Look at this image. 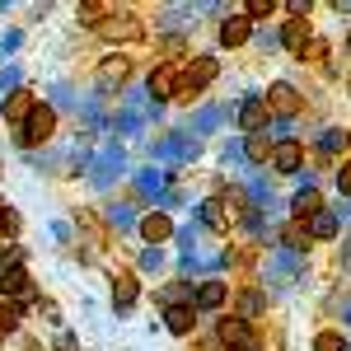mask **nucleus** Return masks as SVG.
<instances>
[{"label":"nucleus","instance_id":"1","mask_svg":"<svg viewBox=\"0 0 351 351\" xmlns=\"http://www.w3.org/2000/svg\"><path fill=\"white\" fill-rule=\"evenodd\" d=\"M52 132H56V112L47 108V104H38L33 117L24 122V136H19V141H24V145H43V141H52Z\"/></svg>","mask_w":351,"mask_h":351},{"label":"nucleus","instance_id":"2","mask_svg":"<svg viewBox=\"0 0 351 351\" xmlns=\"http://www.w3.org/2000/svg\"><path fill=\"white\" fill-rule=\"evenodd\" d=\"M0 295H5V300L33 295V276H28L24 267H5V271H0Z\"/></svg>","mask_w":351,"mask_h":351},{"label":"nucleus","instance_id":"3","mask_svg":"<svg viewBox=\"0 0 351 351\" xmlns=\"http://www.w3.org/2000/svg\"><path fill=\"white\" fill-rule=\"evenodd\" d=\"M33 108H38V104H33V94H28V89H10V94H5V104H0V112L10 117V127H14V122H28Z\"/></svg>","mask_w":351,"mask_h":351},{"label":"nucleus","instance_id":"4","mask_svg":"<svg viewBox=\"0 0 351 351\" xmlns=\"http://www.w3.org/2000/svg\"><path fill=\"white\" fill-rule=\"evenodd\" d=\"M300 164H304V145H300V141H281V145L271 150V169H276V173H295Z\"/></svg>","mask_w":351,"mask_h":351},{"label":"nucleus","instance_id":"5","mask_svg":"<svg viewBox=\"0 0 351 351\" xmlns=\"http://www.w3.org/2000/svg\"><path fill=\"white\" fill-rule=\"evenodd\" d=\"M300 104H304V99H300L295 84H271L267 89V108L271 112H286V117H291V112H300Z\"/></svg>","mask_w":351,"mask_h":351},{"label":"nucleus","instance_id":"6","mask_svg":"<svg viewBox=\"0 0 351 351\" xmlns=\"http://www.w3.org/2000/svg\"><path fill=\"white\" fill-rule=\"evenodd\" d=\"M211 80H216V61L211 56H192L188 71H183V84L188 89H202V84H211Z\"/></svg>","mask_w":351,"mask_h":351},{"label":"nucleus","instance_id":"7","mask_svg":"<svg viewBox=\"0 0 351 351\" xmlns=\"http://www.w3.org/2000/svg\"><path fill=\"white\" fill-rule=\"evenodd\" d=\"M216 337H220V347H253V328L243 319H225Z\"/></svg>","mask_w":351,"mask_h":351},{"label":"nucleus","instance_id":"8","mask_svg":"<svg viewBox=\"0 0 351 351\" xmlns=\"http://www.w3.org/2000/svg\"><path fill=\"white\" fill-rule=\"evenodd\" d=\"M169 234H173V220L164 216V211H150V216L141 220V239L145 243H164Z\"/></svg>","mask_w":351,"mask_h":351},{"label":"nucleus","instance_id":"9","mask_svg":"<svg viewBox=\"0 0 351 351\" xmlns=\"http://www.w3.org/2000/svg\"><path fill=\"white\" fill-rule=\"evenodd\" d=\"M164 324H169V332L188 337L192 328H197V309L192 304H173V309H164Z\"/></svg>","mask_w":351,"mask_h":351},{"label":"nucleus","instance_id":"10","mask_svg":"<svg viewBox=\"0 0 351 351\" xmlns=\"http://www.w3.org/2000/svg\"><path fill=\"white\" fill-rule=\"evenodd\" d=\"M291 211H295V220H314V216H324V197H319V188H304V192H295Z\"/></svg>","mask_w":351,"mask_h":351},{"label":"nucleus","instance_id":"11","mask_svg":"<svg viewBox=\"0 0 351 351\" xmlns=\"http://www.w3.org/2000/svg\"><path fill=\"white\" fill-rule=\"evenodd\" d=\"M248 33H253L248 14H234V19L220 24V43H225V47H239V43H248Z\"/></svg>","mask_w":351,"mask_h":351},{"label":"nucleus","instance_id":"12","mask_svg":"<svg viewBox=\"0 0 351 351\" xmlns=\"http://www.w3.org/2000/svg\"><path fill=\"white\" fill-rule=\"evenodd\" d=\"M281 43H286V47H291V52L295 56H304V47H309V24H304V19H291V24L281 28Z\"/></svg>","mask_w":351,"mask_h":351},{"label":"nucleus","instance_id":"13","mask_svg":"<svg viewBox=\"0 0 351 351\" xmlns=\"http://www.w3.org/2000/svg\"><path fill=\"white\" fill-rule=\"evenodd\" d=\"M173 94H178V75H173V66H160L150 75V99H173Z\"/></svg>","mask_w":351,"mask_h":351},{"label":"nucleus","instance_id":"14","mask_svg":"<svg viewBox=\"0 0 351 351\" xmlns=\"http://www.w3.org/2000/svg\"><path fill=\"white\" fill-rule=\"evenodd\" d=\"M267 117H271V108H267V104H243V108H239V127H243V132H253V136H258L263 127H267Z\"/></svg>","mask_w":351,"mask_h":351},{"label":"nucleus","instance_id":"15","mask_svg":"<svg viewBox=\"0 0 351 351\" xmlns=\"http://www.w3.org/2000/svg\"><path fill=\"white\" fill-rule=\"evenodd\" d=\"M136 295H141V281H136L132 271H122V276L112 281V300H117V309H127Z\"/></svg>","mask_w":351,"mask_h":351},{"label":"nucleus","instance_id":"16","mask_svg":"<svg viewBox=\"0 0 351 351\" xmlns=\"http://www.w3.org/2000/svg\"><path fill=\"white\" fill-rule=\"evenodd\" d=\"M155 295H160L164 309H173V304H188L192 286H183V281H169V286H160V291H155Z\"/></svg>","mask_w":351,"mask_h":351},{"label":"nucleus","instance_id":"17","mask_svg":"<svg viewBox=\"0 0 351 351\" xmlns=\"http://www.w3.org/2000/svg\"><path fill=\"white\" fill-rule=\"evenodd\" d=\"M99 33H108V38H141V28H136L132 14H127V19H122V14H117V19H104Z\"/></svg>","mask_w":351,"mask_h":351},{"label":"nucleus","instance_id":"18","mask_svg":"<svg viewBox=\"0 0 351 351\" xmlns=\"http://www.w3.org/2000/svg\"><path fill=\"white\" fill-rule=\"evenodd\" d=\"M271 150H276V145H271L267 136H248V145H243V155L253 164H271Z\"/></svg>","mask_w":351,"mask_h":351},{"label":"nucleus","instance_id":"19","mask_svg":"<svg viewBox=\"0 0 351 351\" xmlns=\"http://www.w3.org/2000/svg\"><path fill=\"white\" fill-rule=\"evenodd\" d=\"M225 295H230V291H225L220 281H206V286H197V304H202V309H216V304H225Z\"/></svg>","mask_w":351,"mask_h":351},{"label":"nucleus","instance_id":"20","mask_svg":"<svg viewBox=\"0 0 351 351\" xmlns=\"http://www.w3.org/2000/svg\"><path fill=\"white\" fill-rule=\"evenodd\" d=\"M19 314H24V309H19V300H5V304H0V337L19 328Z\"/></svg>","mask_w":351,"mask_h":351},{"label":"nucleus","instance_id":"21","mask_svg":"<svg viewBox=\"0 0 351 351\" xmlns=\"http://www.w3.org/2000/svg\"><path fill=\"white\" fill-rule=\"evenodd\" d=\"M314 351H347V337H342L337 328H324V332L314 337Z\"/></svg>","mask_w":351,"mask_h":351},{"label":"nucleus","instance_id":"22","mask_svg":"<svg viewBox=\"0 0 351 351\" xmlns=\"http://www.w3.org/2000/svg\"><path fill=\"white\" fill-rule=\"evenodd\" d=\"M104 75H108V80H127V75H132V56H108V61H104Z\"/></svg>","mask_w":351,"mask_h":351},{"label":"nucleus","instance_id":"23","mask_svg":"<svg viewBox=\"0 0 351 351\" xmlns=\"http://www.w3.org/2000/svg\"><path fill=\"white\" fill-rule=\"evenodd\" d=\"M202 216H206V225H211V230H225V202H220V197H211V202L202 206Z\"/></svg>","mask_w":351,"mask_h":351},{"label":"nucleus","instance_id":"24","mask_svg":"<svg viewBox=\"0 0 351 351\" xmlns=\"http://www.w3.org/2000/svg\"><path fill=\"white\" fill-rule=\"evenodd\" d=\"M309 225H314V230H309L314 239H332V234H337V220L332 216H319V220H309Z\"/></svg>","mask_w":351,"mask_h":351},{"label":"nucleus","instance_id":"25","mask_svg":"<svg viewBox=\"0 0 351 351\" xmlns=\"http://www.w3.org/2000/svg\"><path fill=\"white\" fill-rule=\"evenodd\" d=\"M286 239L295 243V248H309V243H314V234H309V230H304V225L295 220V225H286Z\"/></svg>","mask_w":351,"mask_h":351},{"label":"nucleus","instance_id":"26","mask_svg":"<svg viewBox=\"0 0 351 351\" xmlns=\"http://www.w3.org/2000/svg\"><path fill=\"white\" fill-rule=\"evenodd\" d=\"M271 10H276L271 0H248V5H243V14H248V19H267Z\"/></svg>","mask_w":351,"mask_h":351},{"label":"nucleus","instance_id":"27","mask_svg":"<svg viewBox=\"0 0 351 351\" xmlns=\"http://www.w3.org/2000/svg\"><path fill=\"white\" fill-rule=\"evenodd\" d=\"M104 14H108V5H80V19H84V24H104Z\"/></svg>","mask_w":351,"mask_h":351},{"label":"nucleus","instance_id":"28","mask_svg":"<svg viewBox=\"0 0 351 351\" xmlns=\"http://www.w3.org/2000/svg\"><path fill=\"white\" fill-rule=\"evenodd\" d=\"M258 309H263V295H253V291L239 295V314H258Z\"/></svg>","mask_w":351,"mask_h":351},{"label":"nucleus","instance_id":"29","mask_svg":"<svg viewBox=\"0 0 351 351\" xmlns=\"http://www.w3.org/2000/svg\"><path fill=\"white\" fill-rule=\"evenodd\" d=\"M19 230V211H0V234H14Z\"/></svg>","mask_w":351,"mask_h":351},{"label":"nucleus","instance_id":"30","mask_svg":"<svg viewBox=\"0 0 351 351\" xmlns=\"http://www.w3.org/2000/svg\"><path fill=\"white\" fill-rule=\"evenodd\" d=\"M337 188H342V192H347V197H351V160L342 164V169H337Z\"/></svg>","mask_w":351,"mask_h":351},{"label":"nucleus","instance_id":"31","mask_svg":"<svg viewBox=\"0 0 351 351\" xmlns=\"http://www.w3.org/2000/svg\"><path fill=\"white\" fill-rule=\"evenodd\" d=\"M342 145H347V136H342V132H328L324 136V150H342Z\"/></svg>","mask_w":351,"mask_h":351},{"label":"nucleus","instance_id":"32","mask_svg":"<svg viewBox=\"0 0 351 351\" xmlns=\"http://www.w3.org/2000/svg\"><path fill=\"white\" fill-rule=\"evenodd\" d=\"M225 351H248V347H225Z\"/></svg>","mask_w":351,"mask_h":351},{"label":"nucleus","instance_id":"33","mask_svg":"<svg viewBox=\"0 0 351 351\" xmlns=\"http://www.w3.org/2000/svg\"><path fill=\"white\" fill-rule=\"evenodd\" d=\"M347 47H351V33H347Z\"/></svg>","mask_w":351,"mask_h":351}]
</instances>
